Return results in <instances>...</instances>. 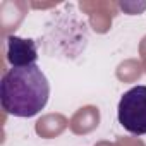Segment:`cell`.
Instances as JSON below:
<instances>
[{
    "label": "cell",
    "instance_id": "6da1fadb",
    "mask_svg": "<svg viewBox=\"0 0 146 146\" xmlns=\"http://www.w3.org/2000/svg\"><path fill=\"white\" fill-rule=\"evenodd\" d=\"M50 96V84L43 70L33 64L9 69L0 81L2 108L14 117H33L40 113Z\"/></svg>",
    "mask_w": 146,
    "mask_h": 146
},
{
    "label": "cell",
    "instance_id": "7a4b0ae2",
    "mask_svg": "<svg viewBox=\"0 0 146 146\" xmlns=\"http://www.w3.org/2000/svg\"><path fill=\"white\" fill-rule=\"evenodd\" d=\"M117 117L120 125L131 134H146V86H134L122 95Z\"/></svg>",
    "mask_w": 146,
    "mask_h": 146
},
{
    "label": "cell",
    "instance_id": "3957f363",
    "mask_svg": "<svg viewBox=\"0 0 146 146\" xmlns=\"http://www.w3.org/2000/svg\"><path fill=\"white\" fill-rule=\"evenodd\" d=\"M7 60L12 67H28L36 64L38 50L33 40L9 36L7 38Z\"/></svg>",
    "mask_w": 146,
    "mask_h": 146
}]
</instances>
